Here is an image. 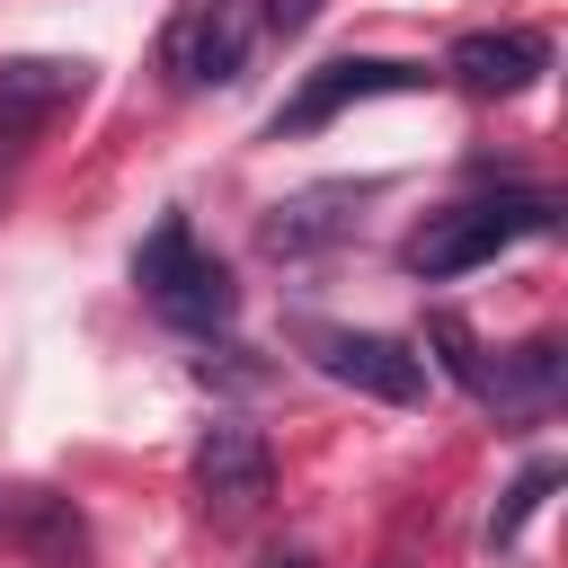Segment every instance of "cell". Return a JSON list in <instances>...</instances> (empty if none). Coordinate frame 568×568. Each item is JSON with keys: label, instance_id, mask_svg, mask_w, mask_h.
<instances>
[{"label": "cell", "instance_id": "obj_1", "mask_svg": "<svg viewBox=\"0 0 568 568\" xmlns=\"http://www.w3.org/2000/svg\"><path fill=\"white\" fill-rule=\"evenodd\" d=\"M550 231H559V204H550V195H479V204H444V213H426V222L408 231L399 266L426 275V284H444V275H470V266H488L497 248H515V240H550Z\"/></svg>", "mask_w": 568, "mask_h": 568}, {"label": "cell", "instance_id": "obj_2", "mask_svg": "<svg viewBox=\"0 0 568 568\" xmlns=\"http://www.w3.org/2000/svg\"><path fill=\"white\" fill-rule=\"evenodd\" d=\"M133 284L151 293V311L169 320V328H222L231 320V275H222V257H204L195 248V222L186 213H160V231L142 240V257H133Z\"/></svg>", "mask_w": 568, "mask_h": 568}, {"label": "cell", "instance_id": "obj_3", "mask_svg": "<svg viewBox=\"0 0 568 568\" xmlns=\"http://www.w3.org/2000/svg\"><path fill=\"white\" fill-rule=\"evenodd\" d=\"M89 89V62H53V53H18L0 62V186L27 169V151L44 142V124Z\"/></svg>", "mask_w": 568, "mask_h": 568}, {"label": "cell", "instance_id": "obj_4", "mask_svg": "<svg viewBox=\"0 0 568 568\" xmlns=\"http://www.w3.org/2000/svg\"><path fill=\"white\" fill-rule=\"evenodd\" d=\"M302 346H311V364L328 382H346L364 399H390V408L426 399V355L399 346V337H373V328H302Z\"/></svg>", "mask_w": 568, "mask_h": 568}, {"label": "cell", "instance_id": "obj_5", "mask_svg": "<svg viewBox=\"0 0 568 568\" xmlns=\"http://www.w3.org/2000/svg\"><path fill=\"white\" fill-rule=\"evenodd\" d=\"M248 18H257L248 0H178L169 44H160L169 89H213V80H231L240 53H248Z\"/></svg>", "mask_w": 568, "mask_h": 568}, {"label": "cell", "instance_id": "obj_6", "mask_svg": "<svg viewBox=\"0 0 568 568\" xmlns=\"http://www.w3.org/2000/svg\"><path fill=\"white\" fill-rule=\"evenodd\" d=\"M390 89H426V71H417V62H373V53L320 62V71L275 106V142H284V133H311V124H328V115L364 106V98H390Z\"/></svg>", "mask_w": 568, "mask_h": 568}, {"label": "cell", "instance_id": "obj_7", "mask_svg": "<svg viewBox=\"0 0 568 568\" xmlns=\"http://www.w3.org/2000/svg\"><path fill=\"white\" fill-rule=\"evenodd\" d=\"M195 488L213 515H257L266 488H275V462H266V435L240 426V417H213L204 444H195Z\"/></svg>", "mask_w": 568, "mask_h": 568}, {"label": "cell", "instance_id": "obj_8", "mask_svg": "<svg viewBox=\"0 0 568 568\" xmlns=\"http://www.w3.org/2000/svg\"><path fill=\"white\" fill-rule=\"evenodd\" d=\"M541 62H550V44H541L532 27H479V36H462V44L444 53V71H453L470 98H515V89L541 80Z\"/></svg>", "mask_w": 568, "mask_h": 568}, {"label": "cell", "instance_id": "obj_9", "mask_svg": "<svg viewBox=\"0 0 568 568\" xmlns=\"http://www.w3.org/2000/svg\"><path fill=\"white\" fill-rule=\"evenodd\" d=\"M355 195H364V186H311V195H293V204H275L257 240H266L275 257H311V248H328V240L346 231V213H355Z\"/></svg>", "mask_w": 568, "mask_h": 568}, {"label": "cell", "instance_id": "obj_10", "mask_svg": "<svg viewBox=\"0 0 568 568\" xmlns=\"http://www.w3.org/2000/svg\"><path fill=\"white\" fill-rule=\"evenodd\" d=\"M18 541H27L36 568H89V532H80L71 497H53V488L18 497Z\"/></svg>", "mask_w": 568, "mask_h": 568}, {"label": "cell", "instance_id": "obj_11", "mask_svg": "<svg viewBox=\"0 0 568 568\" xmlns=\"http://www.w3.org/2000/svg\"><path fill=\"white\" fill-rule=\"evenodd\" d=\"M559 390V346L550 337H532V346H515L488 382H479V399H497V408H541Z\"/></svg>", "mask_w": 568, "mask_h": 568}, {"label": "cell", "instance_id": "obj_12", "mask_svg": "<svg viewBox=\"0 0 568 568\" xmlns=\"http://www.w3.org/2000/svg\"><path fill=\"white\" fill-rule=\"evenodd\" d=\"M550 488H559V462H532V470L506 488V506L488 515V550H515V541H524V524L541 515V497H550Z\"/></svg>", "mask_w": 568, "mask_h": 568}, {"label": "cell", "instance_id": "obj_13", "mask_svg": "<svg viewBox=\"0 0 568 568\" xmlns=\"http://www.w3.org/2000/svg\"><path fill=\"white\" fill-rule=\"evenodd\" d=\"M426 346H435V364H444L462 390H479V382H488V364H479V346H470V328H462L453 311H435V320H426Z\"/></svg>", "mask_w": 568, "mask_h": 568}, {"label": "cell", "instance_id": "obj_14", "mask_svg": "<svg viewBox=\"0 0 568 568\" xmlns=\"http://www.w3.org/2000/svg\"><path fill=\"white\" fill-rule=\"evenodd\" d=\"M311 18H320V0H257V27L266 36H302Z\"/></svg>", "mask_w": 568, "mask_h": 568}, {"label": "cell", "instance_id": "obj_15", "mask_svg": "<svg viewBox=\"0 0 568 568\" xmlns=\"http://www.w3.org/2000/svg\"><path fill=\"white\" fill-rule=\"evenodd\" d=\"M266 568H311V559H302V550H293V559H266Z\"/></svg>", "mask_w": 568, "mask_h": 568}]
</instances>
